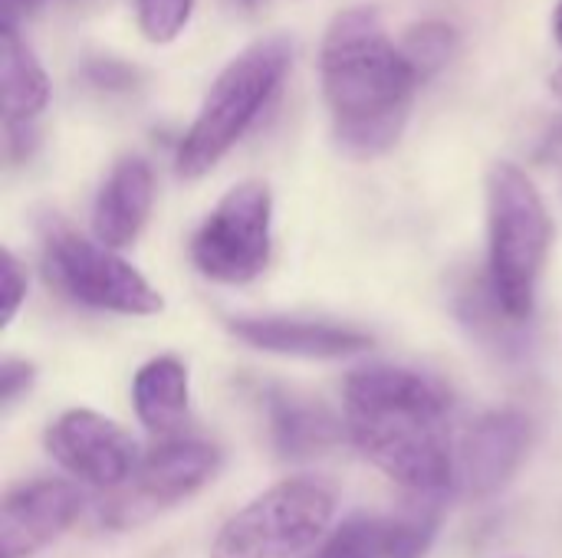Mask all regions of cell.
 <instances>
[{
	"label": "cell",
	"instance_id": "cell-24",
	"mask_svg": "<svg viewBox=\"0 0 562 558\" xmlns=\"http://www.w3.org/2000/svg\"><path fill=\"white\" fill-rule=\"evenodd\" d=\"M43 3H49V0H3V20L16 23V16L33 13V10H40Z\"/></svg>",
	"mask_w": 562,
	"mask_h": 558
},
{
	"label": "cell",
	"instance_id": "cell-23",
	"mask_svg": "<svg viewBox=\"0 0 562 558\" xmlns=\"http://www.w3.org/2000/svg\"><path fill=\"white\" fill-rule=\"evenodd\" d=\"M33 385V365L26 362H16V358H7L0 365V405L10 408L16 398H23Z\"/></svg>",
	"mask_w": 562,
	"mask_h": 558
},
{
	"label": "cell",
	"instance_id": "cell-7",
	"mask_svg": "<svg viewBox=\"0 0 562 558\" xmlns=\"http://www.w3.org/2000/svg\"><path fill=\"white\" fill-rule=\"evenodd\" d=\"M273 197L263 181L231 187L191 243L194 266L217 283H250L270 260Z\"/></svg>",
	"mask_w": 562,
	"mask_h": 558
},
{
	"label": "cell",
	"instance_id": "cell-5",
	"mask_svg": "<svg viewBox=\"0 0 562 558\" xmlns=\"http://www.w3.org/2000/svg\"><path fill=\"white\" fill-rule=\"evenodd\" d=\"M43 240V273L72 303L122 312V316H155L161 312V296L151 283L132 270L109 247L86 240L63 217L46 214L40 220Z\"/></svg>",
	"mask_w": 562,
	"mask_h": 558
},
{
	"label": "cell",
	"instance_id": "cell-21",
	"mask_svg": "<svg viewBox=\"0 0 562 558\" xmlns=\"http://www.w3.org/2000/svg\"><path fill=\"white\" fill-rule=\"evenodd\" d=\"M82 72H86V79H89L95 89H102V92H128V89L138 86L135 66H125V62H119V59H92V62H86Z\"/></svg>",
	"mask_w": 562,
	"mask_h": 558
},
{
	"label": "cell",
	"instance_id": "cell-20",
	"mask_svg": "<svg viewBox=\"0 0 562 558\" xmlns=\"http://www.w3.org/2000/svg\"><path fill=\"white\" fill-rule=\"evenodd\" d=\"M194 0H135V20L148 43H171L184 33Z\"/></svg>",
	"mask_w": 562,
	"mask_h": 558
},
{
	"label": "cell",
	"instance_id": "cell-3",
	"mask_svg": "<svg viewBox=\"0 0 562 558\" xmlns=\"http://www.w3.org/2000/svg\"><path fill=\"white\" fill-rule=\"evenodd\" d=\"M553 224L543 194L514 161L487 171V283L510 322H527L550 253Z\"/></svg>",
	"mask_w": 562,
	"mask_h": 558
},
{
	"label": "cell",
	"instance_id": "cell-18",
	"mask_svg": "<svg viewBox=\"0 0 562 558\" xmlns=\"http://www.w3.org/2000/svg\"><path fill=\"white\" fill-rule=\"evenodd\" d=\"M438 523H441L438 497H428L425 503L418 500L402 516H392L389 520V558H425L435 543Z\"/></svg>",
	"mask_w": 562,
	"mask_h": 558
},
{
	"label": "cell",
	"instance_id": "cell-25",
	"mask_svg": "<svg viewBox=\"0 0 562 558\" xmlns=\"http://www.w3.org/2000/svg\"><path fill=\"white\" fill-rule=\"evenodd\" d=\"M553 36H557V43L562 46V0L560 7L553 10Z\"/></svg>",
	"mask_w": 562,
	"mask_h": 558
},
{
	"label": "cell",
	"instance_id": "cell-14",
	"mask_svg": "<svg viewBox=\"0 0 562 558\" xmlns=\"http://www.w3.org/2000/svg\"><path fill=\"white\" fill-rule=\"evenodd\" d=\"M260 401L270 418L273 447L283 460H303L323 454L339 441V421L323 405L273 385L260 388Z\"/></svg>",
	"mask_w": 562,
	"mask_h": 558
},
{
	"label": "cell",
	"instance_id": "cell-2",
	"mask_svg": "<svg viewBox=\"0 0 562 558\" xmlns=\"http://www.w3.org/2000/svg\"><path fill=\"white\" fill-rule=\"evenodd\" d=\"M448 391L412 368L369 365L346 382L352 444L385 477L418 497H441L454 480Z\"/></svg>",
	"mask_w": 562,
	"mask_h": 558
},
{
	"label": "cell",
	"instance_id": "cell-8",
	"mask_svg": "<svg viewBox=\"0 0 562 558\" xmlns=\"http://www.w3.org/2000/svg\"><path fill=\"white\" fill-rule=\"evenodd\" d=\"M217 467L221 454L214 444L194 437H168L138 460L135 474L128 477V490L109 500L102 520L109 526H135L151 513L198 493L207 480H214Z\"/></svg>",
	"mask_w": 562,
	"mask_h": 558
},
{
	"label": "cell",
	"instance_id": "cell-1",
	"mask_svg": "<svg viewBox=\"0 0 562 558\" xmlns=\"http://www.w3.org/2000/svg\"><path fill=\"white\" fill-rule=\"evenodd\" d=\"M319 79L336 145L352 158L385 155L402 138L422 82L372 3L333 16L319 46Z\"/></svg>",
	"mask_w": 562,
	"mask_h": 558
},
{
	"label": "cell",
	"instance_id": "cell-12",
	"mask_svg": "<svg viewBox=\"0 0 562 558\" xmlns=\"http://www.w3.org/2000/svg\"><path fill=\"white\" fill-rule=\"evenodd\" d=\"M231 332L260 352L300 355V358H346L372 345V339L359 329L336 326V322H313V319H286V316H257V319L244 316L231 322Z\"/></svg>",
	"mask_w": 562,
	"mask_h": 558
},
{
	"label": "cell",
	"instance_id": "cell-26",
	"mask_svg": "<svg viewBox=\"0 0 562 558\" xmlns=\"http://www.w3.org/2000/svg\"><path fill=\"white\" fill-rule=\"evenodd\" d=\"M550 89H553V92L562 99V66L553 72V76H550Z\"/></svg>",
	"mask_w": 562,
	"mask_h": 558
},
{
	"label": "cell",
	"instance_id": "cell-10",
	"mask_svg": "<svg viewBox=\"0 0 562 558\" xmlns=\"http://www.w3.org/2000/svg\"><path fill=\"white\" fill-rule=\"evenodd\" d=\"M533 424L524 411L504 408L477 418L461 441V480L468 497L487 500L507 487L530 451Z\"/></svg>",
	"mask_w": 562,
	"mask_h": 558
},
{
	"label": "cell",
	"instance_id": "cell-16",
	"mask_svg": "<svg viewBox=\"0 0 562 558\" xmlns=\"http://www.w3.org/2000/svg\"><path fill=\"white\" fill-rule=\"evenodd\" d=\"M135 414L148 431L178 434L188 418V372L178 358L161 355L138 368L132 382Z\"/></svg>",
	"mask_w": 562,
	"mask_h": 558
},
{
	"label": "cell",
	"instance_id": "cell-9",
	"mask_svg": "<svg viewBox=\"0 0 562 558\" xmlns=\"http://www.w3.org/2000/svg\"><path fill=\"white\" fill-rule=\"evenodd\" d=\"M46 451L92 487H122L135 467V441L95 411H66L46 431Z\"/></svg>",
	"mask_w": 562,
	"mask_h": 558
},
{
	"label": "cell",
	"instance_id": "cell-15",
	"mask_svg": "<svg viewBox=\"0 0 562 558\" xmlns=\"http://www.w3.org/2000/svg\"><path fill=\"white\" fill-rule=\"evenodd\" d=\"M0 99L3 125H33V118L49 105V76L10 20L0 26Z\"/></svg>",
	"mask_w": 562,
	"mask_h": 558
},
{
	"label": "cell",
	"instance_id": "cell-11",
	"mask_svg": "<svg viewBox=\"0 0 562 558\" xmlns=\"http://www.w3.org/2000/svg\"><path fill=\"white\" fill-rule=\"evenodd\" d=\"M82 510V493L66 480H33L3 497L0 553L26 558L49 546Z\"/></svg>",
	"mask_w": 562,
	"mask_h": 558
},
{
	"label": "cell",
	"instance_id": "cell-27",
	"mask_svg": "<svg viewBox=\"0 0 562 558\" xmlns=\"http://www.w3.org/2000/svg\"><path fill=\"white\" fill-rule=\"evenodd\" d=\"M247 7H257V3H263V0H244Z\"/></svg>",
	"mask_w": 562,
	"mask_h": 558
},
{
	"label": "cell",
	"instance_id": "cell-4",
	"mask_svg": "<svg viewBox=\"0 0 562 558\" xmlns=\"http://www.w3.org/2000/svg\"><path fill=\"white\" fill-rule=\"evenodd\" d=\"M293 62L286 36H263L244 46L211 82L191 128L184 132L175 168L181 178L207 174L257 122L267 102L283 86Z\"/></svg>",
	"mask_w": 562,
	"mask_h": 558
},
{
	"label": "cell",
	"instance_id": "cell-17",
	"mask_svg": "<svg viewBox=\"0 0 562 558\" xmlns=\"http://www.w3.org/2000/svg\"><path fill=\"white\" fill-rule=\"evenodd\" d=\"M458 43H461V36L448 20H422V23L408 26V33L398 39L408 66L415 69V76L422 82L451 62Z\"/></svg>",
	"mask_w": 562,
	"mask_h": 558
},
{
	"label": "cell",
	"instance_id": "cell-6",
	"mask_svg": "<svg viewBox=\"0 0 562 558\" xmlns=\"http://www.w3.org/2000/svg\"><path fill=\"white\" fill-rule=\"evenodd\" d=\"M333 510L336 500L323 483L283 480L221 526L211 558L300 556L326 533Z\"/></svg>",
	"mask_w": 562,
	"mask_h": 558
},
{
	"label": "cell",
	"instance_id": "cell-19",
	"mask_svg": "<svg viewBox=\"0 0 562 558\" xmlns=\"http://www.w3.org/2000/svg\"><path fill=\"white\" fill-rule=\"evenodd\" d=\"M316 558H389V520L379 516L346 520Z\"/></svg>",
	"mask_w": 562,
	"mask_h": 558
},
{
	"label": "cell",
	"instance_id": "cell-22",
	"mask_svg": "<svg viewBox=\"0 0 562 558\" xmlns=\"http://www.w3.org/2000/svg\"><path fill=\"white\" fill-rule=\"evenodd\" d=\"M0 293H3V326H10L26 299V276L10 250L0 253Z\"/></svg>",
	"mask_w": 562,
	"mask_h": 558
},
{
	"label": "cell",
	"instance_id": "cell-13",
	"mask_svg": "<svg viewBox=\"0 0 562 558\" xmlns=\"http://www.w3.org/2000/svg\"><path fill=\"white\" fill-rule=\"evenodd\" d=\"M151 197H155L151 164L138 155L119 158L109 178L102 181L95 207H92L95 240L109 250L128 247L148 220Z\"/></svg>",
	"mask_w": 562,
	"mask_h": 558
}]
</instances>
